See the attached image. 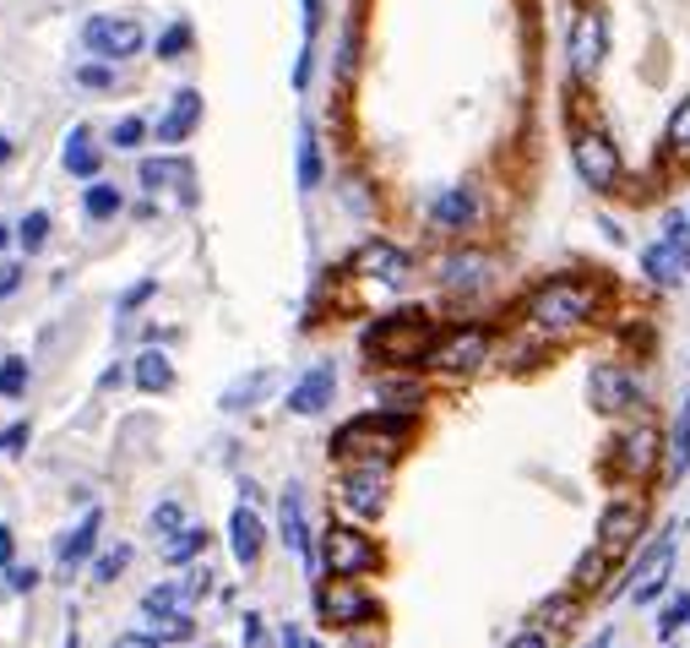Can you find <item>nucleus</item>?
Segmentation results:
<instances>
[{"mask_svg":"<svg viewBox=\"0 0 690 648\" xmlns=\"http://www.w3.org/2000/svg\"><path fill=\"white\" fill-rule=\"evenodd\" d=\"M66 169L82 174V180L99 174V148H93V132H88V126H77V132L66 137Z\"/></svg>","mask_w":690,"mask_h":648,"instance_id":"24","label":"nucleus"},{"mask_svg":"<svg viewBox=\"0 0 690 648\" xmlns=\"http://www.w3.org/2000/svg\"><path fill=\"white\" fill-rule=\"evenodd\" d=\"M598 306H603V289L598 284H587V278H550L533 295L528 317L539 327H550V332H565V327H582L587 317H598Z\"/></svg>","mask_w":690,"mask_h":648,"instance_id":"2","label":"nucleus"},{"mask_svg":"<svg viewBox=\"0 0 690 648\" xmlns=\"http://www.w3.org/2000/svg\"><path fill=\"white\" fill-rule=\"evenodd\" d=\"M560 616H576V600H571V594H560V600H550V605H539L533 622H539V627H565Z\"/></svg>","mask_w":690,"mask_h":648,"instance_id":"39","label":"nucleus"},{"mask_svg":"<svg viewBox=\"0 0 690 648\" xmlns=\"http://www.w3.org/2000/svg\"><path fill=\"white\" fill-rule=\"evenodd\" d=\"M82 213H88L93 224L115 218V213H120V191H115V185H104V180H93V185L82 191Z\"/></svg>","mask_w":690,"mask_h":648,"instance_id":"28","label":"nucleus"},{"mask_svg":"<svg viewBox=\"0 0 690 648\" xmlns=\"http://www.w3.org/2000/svg\"><path fill=\"white\" fill-rule=\"evenodd\" d=\"M642 273L653 278V284H664V289H675L680 278L690 273V262H686V251L664 235V240H653L647 251H642Z\"/></svg>","mask_w":690,"mask_h":648,"instance_id":"16","label":"nucleus"},{"mask_svg":"<svg viewBox=\"0 0 690 648\" xmlns=\"http://www.w3.org/2000/svg\"><path fill=\"white\" fill-rule=\"evenodd\" d=\"M191 605V589L185 583H158V589H147L141 594V616L152 622V616H169V611H185Z\"/></svg>","mask_w":690,"mask_h":648,"instance_id":"26","label":"nucleus"},{"mask_svg":"<svg viewBox=\"0 0 690 648\" xmlns=\"http://www.w3.org/2000/svg\"><path fill=\"white\" fill-rule=\"evenodd\" d=\"M141 137H147V121H141V115H126V121L115 126V148H141Z\"/></svg>","mask_w":690,"mask_h":648,"instance_id":"43","label":"nucleus"},{"mask_svg":"<svg viewBox=\"0 0 690 648\" xmlns=\"http://www.w3.org/2000/svg\"><path fill=\"white\" fill-rule=\"evenodd\" d=\"M5 589L11 594H33L38 589V567H5Z\"/></svg>","mask_w":690,"mask_h":648,"instance_id":"44","label":"nucleus"},{"mask_svg":"<svg viewBox=\"0 0 690 648\" xmlns=\"http://www.w3.org/2000/svg\"><path fill=\"white\" fill-rule=\"evenodd\" d=\"M152 638H163V644H191V638H196V622H191L185 611L152 616Z\"/></svg>","mask_w":690,"mask_h":648,"instance_id":"32","label":"nucleus"},{"mask_svg":"<svg viewBox=\"0 0 690 648\" xmlns=\"http://www.w3.org/2000/svg\"><path fill=\"white\" fill-rule=\"evenodd\" d=\"M686 622H690V594H675V600H669V611L658 616V638L669 644V638H675V633H680Z\"/></svg>","mask_w":690,"mask_h":648,"instance_id":"37","label":"nucleus"},{"mask_svg":"<svg viewBox=\"0 0 690 648\" xmlns=\"http://www.w3.org/2000/svg\"><path fill=\"white\" fill-rule=\"evenodd\" d=\"M653 464H658V431H636V436H625L620 469H625V475H647Z\"/></svg>","mask_w":690,"mask_h":648,"instance_id":"23","label":"nucleus"},{"mask_svg":"<svg viewBox=\"0 0 690 648\" xmlns=\"http://www.w3.org/2000/svg\"><path fill=\"white\" fill-rule=\"evenodd\" d=\"M22 442H27V420H16V425L0 431V453H22Z\"/></svg>","mask_w":690,"mask_h":648,"instance_id":"46","label":"nucleus"},{"mask_svg":"<svg viewBox=\"0 0 690 648\" xmlns=\"http://www.w3.org/2000/svg\"><path fill=\"white\" fill-rule=\"evenodd\" d=\"M642 523H647V512H642L636 501H614V507L598 518V550H609V556H625V550L636 545Z\"/></svg>","mask_w":690,"mask_h":648,"instance_id":"11","label":"nucleus"},{"mask_svg":"<svg viewBox=\"0 0 690 648\" xmlns=\"http://www.w3.org/2000/svg\"><path fill=\"white\" fill-rule=\"evenodd\" d=\"M126 561H131V545H115V550H104V556L93 561V583H115V572H126Z\"/></svg>","mask_w":690,"mask_h":648,"instance_id":"35","label":"nucleus"},{"mask_svg":"<svg viewBox=\"0 0 690 648\" xmlns=\"http://www.w3.org/2000/svg\"><path fill=\"white\" fill-rule=\"evenodd\" d=\"M484 354H490V332L484 327H457V332L435 338L429 365H440V371H473Z\"/></svg>","mask_w":690,"mask_h":648,"instance_id":"10","label":"nucleus"},{"mask_svg":"<svg viewBox=\"0 0 690 648\" xmlns=\"http://www.w3.org/2000/svg\"><path fill=\"white\" fill-rule=\"evenodd\" d=\"M262 539H267L262 518L251 507H234V518H229V550H234L240 567H256L262 561Z\"/></svg>","mask_w":690,"mask_h":648,"instance_id":"17","label":"nucleus"},{"mask_svg":"<svg viewBox=\"0 0 690 648\" xmlns=\"http://www.w3.org/2000/svg\"><path fill=\"white\" fill-rule=\"evenodd\" d=\"M409 431H414V420L409 414H365V420H354V425H343L337 431V442H332V453H343V458H354V453H398L403 442H409Z\"/></svg>","mask_w":690,"mask_h":648,"instance_id":"3","label":"nucleus"},{"mask_svg":"<svg viewBox=\"0 0 690 648\" xmlns=\"http://www.w3.org/2000/svg\"><path fill=\"white\" fill-rule=\"evenodd\" d=\"M99 528H104V518H99V512H88V518H82V523L60 539V572H66V578H71V567H77V561H88V550L99 545Z\"/></svg>","mask_w":690,"mask_h":648,"instance_id":"21","label":"nucleus"},{"mask_svg":"<svg viewBox=\"0 0 690 648\" xmlns=\"http://www.w3.org/2000/svg\"><path fill=\"white\" fill-rule=\"evenodd\" d=\"M44 240H49V213H27V218L16 224V246L33 257V251H44Z\"/></svg>","mask_w":690,"mask_h":648,"instance_id":"33","label":"nucleus"},{"mask_svg":"<svg viewBox=\"0 0 690 648\" xmlns=\"http://www.w3.org/2000/svg\"><path fill=\"white\" fill-rule=\"evenodd\" d=\"M315 611H321L326 627H359V622H376V600H370L354 578H332V583H321Z\"/></svg>","mask_w":690,"mask_h":648,"instance_id":"7","label":"nucleus"},{"mask_svg":"<svg viewBox=\"0 0 690 648\" xmlns=\"http://www.w3.org/2000/svg\"><path fill=\"white\" fill-rule=\"evenodd\" d=\"M27 393V360H0V398H22Z\"/></svg>","mask_w":690,"mask_h":648,"instance_id":"34","label":"nucleus"},{"mask_svg":"<svg viewBox=\"0 0 690 648\" xmlns=\"http://www.w3.org/2000/svg\"><path fill=\"white\" fill-rule=\"evenodd\" d=\"M202 550H207V528H180V534H169L163 561L180 567V561H191V556H202Z\"/></svg>","mask_w":690,"mask_h":648,"instance_id":"30","label":"nucleus"},{"mask_svg":"<svg viewBox=\"0 0 690 648\" xmlns=\"http://www.w3.org/2000/svg\"><path fill=\"white\" fill-rule=\"evenodd\" d=\"M332 393H337V371L321 360V365H310V371L294 382V393H288V409H294V414H321V409L332 403Z\"/></svg>","mask_w":690,"mask_h":648,"instance_id":"14","label":"nucleus"},{"mask_svg":"<svg viewBox=\"0 0 690 648\" xmlns=\"http://www.w3.org/2000/svg\"><path fill=\"white\" fill-rule=\"evenodd\" d=\"M690 469V398L686 409H680V420H675V431H669V458H664V475L669 480H680Z\"/></svg>","mask_w":690,"mask_h":648,"instance_id":"25","label":"nucleus"},{"mask_svg":"<svg viewBox=\"0 0 690 648\" xmlns=\"http://www.w3.org/2000/svg\"><path fill=\"white\" fill-rule=\"evenodd\" d=\"M277 523H283V545L310 567V528H304V501H299V490L288 486L283 490V507H277Z\"/></svg>","mask_w":690,"mask_h":648,"instance_id":"19","label":"nucleus"},{"mask_svg":"<svg viewBox=\"0 0 690 648\" xmlns=\"http://www.w3.org/2000/svg\"><path fill=\"white\" fill-rule=\"evenodd\" d=\"M587 398H593V409H603V414H631V409L647 403V387H642L636 371H625V365H593Z\"/></svg>","mask_w":690,"mask_h":648,"instance_id":"6","label":"nucleus"},{"mask_svg":"<svg viewBox=\"0 0 690 648\" xmlns=\"http://www.w3.org/2000/svg\"><path fill=\"white\" fill-rule=\"evenodd\" d=\"M137 180L147 191H158V185H174L180 191V202H196V191H191V180H196V169L185 159H141Z\"/></svg>","mask_w":690,"mask_h":648,"instance_id":"18","label":"nucleus"},{"mask_svg":"<svg viewBox=\"0 0 690 648\" xmlns=\"http://www.w3.org/2000/svg\"><path fill=\"white\" fill-rule=\"evenodd\" d=\"M669 148L690 154V99H680V110L669 115Z\"/></svg>","mask_w":690,"mask_h":648,"instance_id":"38","label":"nucleus"},{"mask_svg":"<svg viewBox=\"0 0 690 648\" xmlns=\"http://www.w3.org/2000/svg\"><path fill=\"white\" fill-rule=\"evenodd\" d=\"M337 496H343V507H348L354 518H381V512H387V469H376V464L348 469Z\"/></svg>","mask_w":690,"mask_h":648,"instance_id":"9","label":"nucleus"},{"mask_svg":"<svg viewBox=\"0 0 690 648\" xmlns=\"http://www.w3.org/2000/svg\"><path fill=\"white\" fill-rule=\"evenodd\" d=\"M196 121H202V93H196V88H180V93L169 99L163 121H158V143H185V137L196 132Z\"/></svg>","mask_w":690,"mask_h":648,"instance_id":"15","label":"nucleus"},{"mask_svg":"<svg viewBox=\"0 0 690 648\" xmlns=\"http://www.w3.org/2000/svg\"><path fill=\"white\" fill-rule=\"evenodd\" d=\"M571 163H576L582 185L598 191V196H609V191L620 185V148H614L603 132H582V137L571 143Z\"/></svg>","mask_w":690,"mask_h":648,"instance_id":"5","label":"nucleus"},{"mask_svg":"<svg viewBox=\"0 0 690 648\" xmlns=\"http://www.w3.org/2000/svg\"><path fill=\"white\" fill-rule=\"evenodd\" d=\"M283 648H321V644H310V638H304V627H294V622H288V627H283Z\"/></svg>","mask_w":690,"mask_h":648,"instance_id":"50","label":"nucleus"},{"mask_svg":"<svg viewBox=\"0 0 690 648\" xmlns=\"http://www.w3.org/2000/svg\"><path fill=\"white\" fill-rule=\"evenodd\" d=\"M473 213H479V202H473V191H468V185L440 191V196H435V207H429V218H435L440 229H468V224H473Z\"/></svg>","mask_w":690,"mask_h":648,"instance_id":"20","label":"nucleus"},{"mask_svg":"<svg viewBox=\"0 0 690 648\" xmlns=\"http://www.w3.org/2000/svg\"><path fill=\"white\" fill-rule=\"evenodd\" d=\"M273 371H256V376H245V382H234L229 393H223V409H251L262 393H273Z\"/></svg>","mask_w":690,"mask_h":648,"instance_id":"29","label":"nucleus"},{"mask_svg":"<svg viewBox=\"0 0 690 648\" xmlns=\"http://www.w3.org/2000/svg\"><path fill=\"white\" fill-rule=\"evenodd\" d=\"M321 27V0H304V33Z\"/></svg>","mask_w":690,"mask_h":648,"instance_id":"52","label":"nucleus"},{"mask_svg":"<svg viewBox=\"0 0 690 648\" xmlns=\"http://www.w3.org/2000/svg\"><path fill=\"white\" fill-rule=\"evenodd\" d=\"M137 387H141V393H169V387H174V365H169V354H163V349L137 354Z\"/></svg>","mask_w":690,"mask_h":648,"instance_id":"22","label":"nucleus"},{"mask_svg":"<svg viewBox=\"0 0 690 648\" xmlns=\"http://www.w3.org/2000/svg\"><path fill=\"white\" fill-rule=\"evenodd\" d=\"M603 567H609V550H587L582 561H576V589H598V578H603Z\"/></svg>","mask_w":690,"mask_h":648,"instance_id":"36","label":"nucleus"},{"mask_svg":"<svg viewBox=\"0 0 690 648\" xmlns=\"http://www.w3.org/2000/svg\"><path fill=\"white\" fill-rule=\"evenodd\" d=\"M16 284H22V268H16V262H0V300L16 295Z\"/></svg>","mask_w":690,"mask_h":648,"instance_id":"47","label":"nucleus"},{"mask_svg":"<svg viewBox=\"0 0 690 648\" xmlns=\"http://www.w3.org/2000/svg\"><path fill=\"white\" fill-rule=\"evenodd\" d=\"M11 550H16V539H11V528L0 523V567H11Z\"/></svg>","mask_w":690,"mask_h":648,"instance_id":"51","label":"nucleus"},{"mask_svg":"<svg viewBox=\"0 0 690 648\" xmlns=\"http://www.w3.org/2000/svg\"><path fill=\"white\" fill-rule=\"evenodd\" d=\"M185 44H191V27H185V22H174V27H169V33L158 38V60H174V55H180Z\"/></svg>","mask_w":690,"mask_h":648,"instance_id":"40","label":"nucleus"},{"mask_svg":"<svg viewBox=\"0 0 690 648\" xmlns=\"http://www.w3.org/2000/svg\"><path fill=\"white\" fill-rule=\"evenodd\" d=\"M376 561H381L376 539L359 534L354 523H332V528H321V567H326V578H359V572H370Z\"/></svg>","mask_w":690,"mask_h":648,"instance_id":"4","label":"nucleus"},{"mask_svg":"<svg viewBox=\"0 0 690 648\" xmlns=\"http://www.w3.org/2000/svg\"><path fill=\"white\" fill-rule=\"evenodd\" d=\"M152 528H158V534H180V528H185V512H180V501H163V507L152 512Z\"/></svg>","mask_w":690,"mask_h":648,"instance_id":"41","label":"nucleus"},{"mask_svg":"<svg viewBox=\"0 0 690 648\" xmlns=\"http://www.w3.org/2000/svg\"><path fill=\"white\" fill-rule=\"evenodd\" d=\"M115 648H163V638H152V633H120Z\"/></svg>","mask_w":690,"mask_h":648,"instance_id":"48","label":"nucleus"},{"mask_svg":"<svg viewBox=\"0 0 690 648\" xmlns=\"http://www.w3.org/2000/svg\"><path fill=\"white\" fill-rule=\"evenodd\" d=\"M240 633H245V648H273V633H267V622H262L256 611H245Z\"/></svg>","mask_w":690,"mask_h":648,"instance_id":"42","label":"nucleus"},{"mask_svg":"<svg viewBox=\"0 0 690 648\" xmlns=\"http://www.w3.org/2000/svg\"><path fill=\"white\" fill-rule=\"evenodd\" d=\"M603 66V16L598 11H582L576 27H571V71L576 77H593Z\"/></svg>","mask_w":690,"mask_h":648,"instance_id":"12","label":"nucleus"},{"mask_svg":"<svg viewBox=\"0 0 690 648\" xmlns=\"http://www.w3.org/2000/svg\"><path fill=\"white\" fill-rule=\"evenodd\" d=\"M82 44L93 55H104V60H126V55L141 49V22H131V16H93L82 27Z\"/></svg>","mask_w":690,"mask_h":648,"instance_id":"8","label":"nucleus"},{"mask_svg":"<svg viewBox=\"0 0 690 648\" xmlns=\"http://www.w3.org/2000/svg\"><path fill=\"white\" fill-rule=\"evenodd\" d=\"M299 185H304V191H315V185H321V143H315V132H310V126L299 132Z\"/></svg>","mask_w":690,"mask_h":648,"instance_id":"31","label":"nucleus"},{"mask_svg":"<svg viewBox=\"0 0 690 648\" xmlns=\"http://www.w3.org/2000/svg\"><path fill=\"white\" fill-rule=\"evenodd\" d=\"M435 322L424 311H392L365 332V354L370 360H392V365H414V360H429L435 349Z\"/></svg>","mask_w":690,"mask_h":648,"instance_id":"1","label":"nucleus"},{"mask_svg":"<svg viewBox=\"0 0 690 648\" xmlns=\"http://www.w3.org/2000/svg\"><path fill=\"white\" fill-rule=\"evenodd\" d=\"M354 273L381 278V284H403V278H409V251H398V246H387V240H365L359 257H354Z\"/></svg>","mask_w":690,"mask_h":648,"instance_id":"13","label":"nucleus"},{"mask_svg":"<svg viewBox=\"0 0 690 648\" xmlns=\"http://www.w3.org/2000/svg\"><path fill=\"white\" fill-rule=\"evenodd\" d=\"M11 159V143H5V137H0V163Z\"/></svg>","mask_w":690,"mask_h":648,"instance_id":"53","label":"nucleus"},{"mask_svg":"<svg viewBox=\"0 0 690 648\" xmlns=\"http://www.w3.org/2000/svg\"><path fill=\"white\" fill-rule=\"evenodd\" d=\"M77 82H82V88H115V71H110V66H82Z\"/></svg>","mask_w":690,"mask_h":648,"instance_id":"45","label":"nucleus"},{"mask_svg":"<svg viewBox=\"0 0 690 648\" xmlns=\"http://www.w3.org/2000/svg\"><path fill=\"white\" fill-rule=\"evenodd\" d=\"M506 648H550V627H533V633H522V638H511Z\"/></svg>","mask_w":690,"mask_h":648,"instance_id":"49","label":"nucleus"},{"mask_svg":"<svg viewBox=\"0 0 690 648\" xmlns=\"http://www.w3.org/2000/svg\"><path fill=\"white\" fill-rule=\"evenodd\" d=\"M484 278H490V262H484V257H473V251L446 262V289H479Z\"/></svg>","mask_w":690,"mask_h":648,"instance_id":"27","label":"nucleus"}]
</instances>
